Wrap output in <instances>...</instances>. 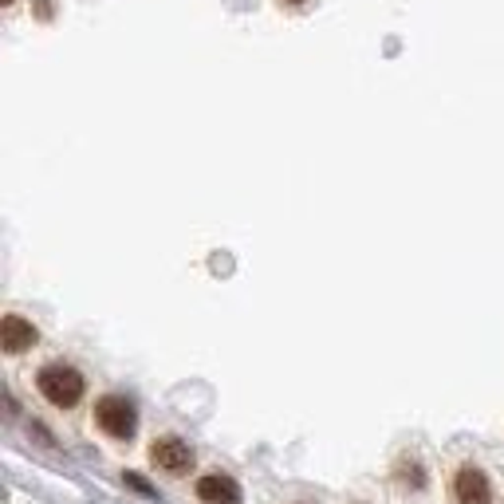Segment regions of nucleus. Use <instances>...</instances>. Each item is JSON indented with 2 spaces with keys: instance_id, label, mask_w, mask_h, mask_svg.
Returning a JSON list of instances; mask_svg holds the SVG:
<instances>
[{
  "instance_id": "nucleus-1",
  "label": "nucleus",
  "mask_w": 504,
  "mask_h": 504,
  "mask_svg": "<svg viewBox=\"0 0 504 504\" xmlns=\"http://www.w3.org/2000/svg\"><path fill=\"white\" fill-rule=\"evenodd\" d=\"M36 390L44 394L56 410H72L83 402L87 379L75 367H67V363H47V367H39V374H36Z\"/></svg>"
},
{
  "instance_id": "nucleus-2",
  "label": "nucleus",
  "mask_w": 504,
  "mask_h": 504,
  "mask_svg": "<svg viewBox=\"0 0 504 504\" xmlns=\"http://www.w3.org/2000/svg\"><path fill=\"white\" fill-rule=\"evenodd\" d=\"M95 422L107 438L131 441L134 430H138V410H134L131 398H123V394H103V398L95 402Z\"/></svg>"
},
{
  "instance_id": "nucleus-3",
  "label": "nucleus",
  "mask_w": 504,
  "mask_h": 504,
  "mask_svg": "<svg viewBox=\"0 0 504 504\" xmlns=\"http://www.w3.org/2000/svg\"><path fill=\"white\" fill-rule=\"evenodd\" d=\"M150 461L162 473H170V477H185L193 469V449L182 438H158L150 446Z\"/></svg>"
},
{
  "instance_id": "nucleus-4",
  "label": "nucleus",
  "mask_w": 504,
  "mask_h": 504,
  "mask_svg": "<svg viewBox=\"0 0 504 504\" xmlns=\"http://www.w3.org/2000/svg\"><path fill=\"white\" fill-rule=\"evenodd\" d=\"M39 343V331L32 320H24V315L8 312L4 320H0V347H4V355H24L32 351Z\"/></svg>"
},
{
  "instance_id": "nucleus-5",
  "label": "nucleus",
  "mask_w": 504,
  "mask_h": 504,
  "mask_svg": "<svg viewBox=\"0 0 504 504\" xmlns=\"http://www.w3.org/2000/svg\"><path fill=\"white\" fill-rule=\"evenodd\" d=\"M453 497L457 504H492V485L477 466H461L453 477Z\"/></svg>"
},
{
  "instance_id": "nucleus-6",
  "label": "nucleus",
  "mask_w": 504,
  "mask_h": 504,
  "mask_svg": "<svg viewBox=\"0 0 504 504\" xmlns=\"http://www.w3.org/2000/svg\"><path fill=\"white\" fill-rule=\"evenodd\" d=\"M197 497L205 504H241V485L233 477H225V473H205L197 481Z\"/></svg>"
},
{
  "instance_id": "nucleus-7",
  "label": "nucleus",
  "mask_w": 504,
  "mask_h": 504,
  "mask_svg": "<svg viewBox=\"0 0 504 504\" xmlns=\"http://www.w3.org/2000/svg\"><path fill=\"white\" fill-rule=\"evenodd\" d=\"M123 481H126V485H131L134 492H142V497H154V500H158V489H154V485H146V481L138 477V473H123Z\"/></svg>"
},
{
  "instance_id": "nucleus-8",
  "label": "nucleus",
  "mask_w": 504,
  "mask_h": 504,
  "mask_svg": "<svg viewBox=\"0 0 504 504\" xmlns=\"http://www.w3.org/2000/svg\"><path fill=\"white\" fill-rule=\"evenodd\" d=\"M36 16L39 20H52V0H36Z\"/></svg>"
},
{
  "instance_id": "nucleus-9",
  "label": "nucleus",
  "mask_w": 504,
  "mask_h": 504,
  "mask_svg": "<svg viewBox=\"0 0 504 504\" xmlns=\"http://www.w3.org/2000/svg\"><path fill=\"white\" fill-rule=\"evenodd\" d=\"M280 4H288V8H303L308 0H280Z\"/></svg>"
},
{
  "instance_id": "nucleus-10",
  "label": "nucleus",
  "mask_w": 504,
  "mask_h": 504,
  "mask_svg": "<svg viewBox=\"0 0 504 504\" xmlns=\"http://www.w3.org/2000/svg\"><path fill=\"white\" fill-rule=\"evenodd\" d=\"M0 4H4V8H8V4H16V0H0Z\"/></svg>"
},
{
  "instance_id": "nucleus-11",
  "label": "nucleus",
  "mask_w": 504,
  "mask_h": 504,
  "mask_svg": "<svg viewBox=\"0 0 504 504\" xmlns=\"http://www.w3.org/2000/svg\"><path fill=\"white\" fill-rule=\"evenodd\" d=\"M300 504H308V500H300Z\"/></svg>"
}]
</instances>
